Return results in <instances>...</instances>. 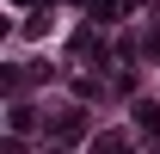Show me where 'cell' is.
<instances>
[{
  "label": "cell",
  "instance_id": "7a4b0ae2",
  "mask_svg": "<svg viewBox=\"0 0 160 154\" xmlns=\"http://www.w3.org/2000/svg\"><path fill=\"white\" fill-rule=\"evenodd\" d=\"M80 136H86V123H80V111L56 117V142H80Z\"/></svg>",
  "mask_w": 160,
  "mask_h": 154
},
{
  "label": "cell",
  "instance_id": "277c9868",
  "mask_svg": "<svg viewBox=\"0 0 160 154\" xmlns=\"http://www.w3.org/2000/svg\"><path fill=\"white\" fill-rule=\"evenodd\" d=\"M31 123H37V117H31V105H12V136H25Z\"/></svg>",
  "mask_w": 160,
  "mask_h": 154
},
{
  "label": "cell",
  "instance_id": "6da1fadb",
  "mask_svg": "<svg viewBox=\"0 0 160 154\" xmlns=\"http://www.w3.org/2000/svg\"><path fill=\"white\" fill-rule=\"evenodd\" d=\"M136 130H142V136L160 148V111H154V105H136Z\"/></svg>",
  "mask_w": 160,
  "mask_h": 154
},
{
  "label": "cell",
  "instance_id": "3957f363",
  "mask_svg": "<svg viewBox=\"0 0 160 154\" xmlns=\"http://www.w3.org/2000/svg\"><path fill=\"white\" fill-rule=\"evenodd\" d=\"M92 154H129V142H123V136H99V142H92Z\"/></svg>",
  "mask_w": 160,
  "mask_h": 154
}]
</instances>
